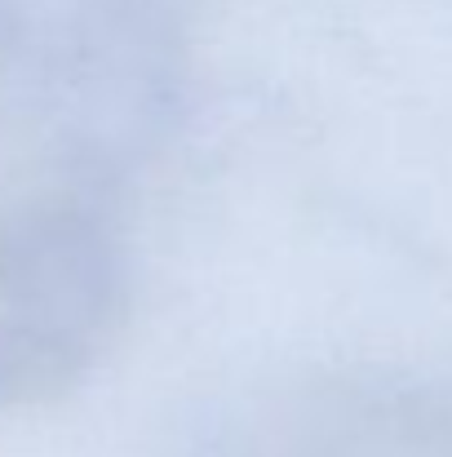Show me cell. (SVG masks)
I'll use <instances>...</instances> for the list:
<instances>
[{
	"instance_id": "6da1fadb",
	"label": "cell",
	"mask_w": 452,
	"mask_h": 457,
	"mask_svg": "<svg viewBox=\"0 0 452 457\" xmlns=\"http://www.w3.org/2000/svg\"><path fill=\"white\" fill-rule=\"evenodd\" d=\"M111 294V258L80 218L0 227V400L58 382L94 346Z\"/></svg>"
}]
</instances>
